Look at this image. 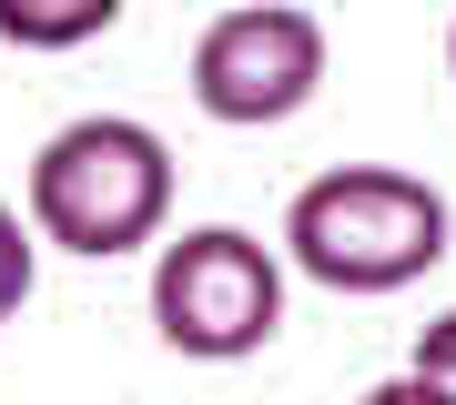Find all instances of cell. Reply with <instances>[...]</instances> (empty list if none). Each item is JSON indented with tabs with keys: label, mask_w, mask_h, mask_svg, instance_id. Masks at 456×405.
I'll return each mask as SVG.
<instances>
[{
	"label": "cell",
	"mask_w": 456,
	"mask_h": 405,
	"mask_svg": "<svg viewBox=\"0 0 456 405\" xmlns=\"http://www.w3.org/2000/svg\"><path fill=\"white\" fill-rule=\"evenodd\" d=\"M20 203H31L41 243H61L82 263L142 254L173 223V142L152 122H132V112H82L31 152Z\"/></svg>",
	"instance_id": "obj_2"
},
{
	"label": "cell",
	"mask_w": 456,
	"mask_h": 405,
	"mask_svg": "<svg viewBox=\"0 0 456 405\" xmlns=\"http://www.w3.org/2000/svg\"><path fill=\"white\" fill-rule=\"evenodd\" d=\"M446 81H456V31H446Z\"/></svg>",
	"instance_id": "obj_9"
},
{
	"label": "cell",
	"mask_w": 456,
	"mask_h": 405,
	"mask_svg": "<svg viewBox=\"0 0 456 405\" xmlns=\"http://www.w3.org/2000/svg\"><path fill=\"white\" fill-rule=\"evenodd\" d=\"M284 263L325 294H406L446 263V193L395 162H335L284 203Z\"/></svg>",
	"instance_id": "obj_1"
},
{
	"label": "cell",
	"mask_w": 456,
	"mask_h": 405,
	"mask_svg": "<svg viewBox=\"0 0 456 405\" xmlns=\"http://www.w3.org/2000/svg\"><path fill=\"white\" fill-rule=\"evenodd\" d=\"M132 0H0V41L11 51H82L102 41Z\"/></svg>",
	"instance_id": "obj_5"
},
{
	"label": "cell",
	"mask_w": 456,
	"mask_h": 405,
	"mask_svg": "<svg viewBox=\"0 0 456 405\" xmlns=\"http://www.w3.org/2000/svg\"><path fill=\"white\" fill-rule=\"evenodd\" d=\"M152 335L193 365H244L284 335V263L244 223H193L152 254Z\"/></svg>",
	"instance_id": "obj_3"
},
{
	"label": "cell",
	"mask_w": 456,
	"mask_h": 405,
	"mask_svg": "<svg viewBox=\"0 0 456 405\" xmlns=\"http://www.w3.org/2000/svg\"><path fill=\"white\" fill-rule=\"evenodd\" d=\"M416 375H426V385H436L446 405H456V304L436 314V324H426V335H416V355H406Z\"/></svg>",
	"instance_id": "obj_7"
},
{
	"label": "cell",
	"mask_w": 456,
	"mask_h": 405,
	"mask_svg": "<svg viewBox=\"0 0 456 405\" xmlns=\"http://www.w3.org/2000/svg\"><path fill=\"white\" fill-rule=\"evenodd\" d=\"M325 92V20L305 0H244V11H213L193 41V101L224 132H264L294 122Z\"/></svg>",
	"instance_id": "obj_4"
},
{
	"label": "cell",
	"mask_w": 456,
	"mask_h": 405,
	"mask_svg": "<svg viewBox=\"0 0 456 405\" xmlns=\"http://www.w3.org/2000/svg\"><path fill=\"white\" fill-rule=\"evenodd\" d=\"M31 284H41V223L31 203H0V324L31 304Z\"/></svg>",
	"instance_id": "obj_6"
},
{
	"label": "cell",
	"mask_w": 456,
	"mask_h": 405,
	"mask_svg": "<svg viewBox=\"0 0 456 405\" xmlns=\"http://www.w3.org/2000/svg\"><path fill=\"white\" fill-rule=\"evenodd\" d=\"M365 405H446L436 385H426V375L406 365V375H386V385H365Z\"/></svg>",
	"instance_id": "obj_8"
}]
</instances>
